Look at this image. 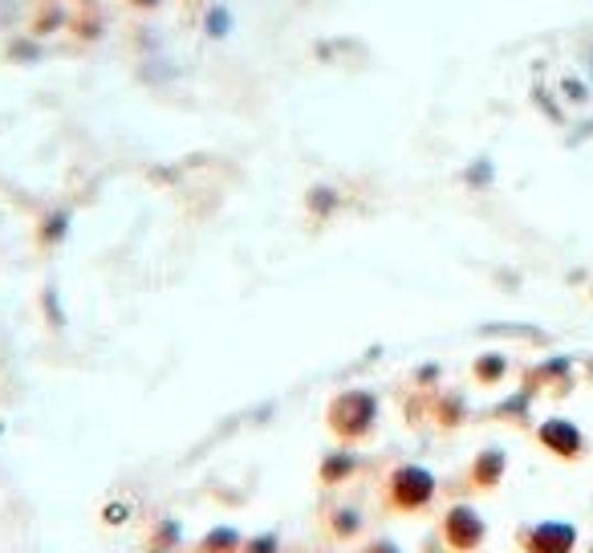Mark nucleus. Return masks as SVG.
<instances>
[{
    "label": "nucleus",
    "mask_w": 593,
    "mask_h": 553,
    "mask_svg": "<svg viewBox=\"0 0 593 553\" xmlns=\"http://www.w3.org/2000/svg\"><path fill=\"white\" fill-rule=\"evenodd\" d=\"M541 444L549 451H557V456H569V460H578L581 456V436L569 424H561V419L541 427Z\"/></svg>",
    "instance_id": "obj_5"
},
{
    "label": "nucleus",
    "mask_w": 593,
    "mask_h": 553,
    "mask_svg": "<svg viewBox=\"0 0 593 553\" xmlns=\"http://www.w3.org/2000/svg\"><path fill=\"white\" fill-rule=\"evenodd\" d=\"M151 553H168V550H151Z\"/></svg>",
    "instance_id": "obj_11"
},
{
    "label": "nucleus",
    "mask_w": 593,
    "mask_h": 553,
    "mask_svg": "<svg viewBox=\"0 0 593 553\" xmlns=\"http://www.w3.org/2000/svg\"><path fill=\"white\" fill-rule=\"evenodd\" d=\"M195 553H240V533L236 529H212L207 541L195 545Z\"/></svg>",
    "instance_id": "obj_7"
},
{
    "label": "nucleus",
    "mask_w": 593,
    "mask_h": 553,
    "mask_svg": "<svg viewBox=\"0 0 593 553\" xmlns=\"http://www.w3.org/2000/svg\"><path fill=\"white\" fill-rule=\"evenodd\" d=\"M375 424V400L366 391H346L342 400H334L330 407V427H334L342 439H358L370 432Z\"/></svg>",
    "instance_id": "obj_3"
},
{
    "label": "nucleus",
    "mask_w": 593,
    "mask_h": 553,
    "mask_svg": "<svg viewBox=\"0 0 593 553\" xmlns=\"http://www.w3.org/2000/svg\"><path fill=\"white\" fill-rule=\"evenodd\" d=\"M281 545H277V538H260V541H248V545H240V553H277Z\"/></svg>",
    "instance_id": "obj_9"
},
{
    "label": "nucleus",
    "mask_w": 593,
    "mask_h": 553,
    "mask_svg": "<svg viewBox=\"0 0 593 553\" xmlns=\"http://www.w3.org/2000/svg\"><path fill=\"white\" fill-rule=\"evenodd\" d=\"M504 477V456L500 451H484L476 460V468H472V480H476L479 489H496Z\"/></svg>",
    "instance_id": "obj_6"
},
{
    "label": "nucleus",
    "mask_w": 593,
    "mask_h": 553,
    "mask_svg": "<svg viewBox=\"0 0 593 553\" xmlns=\"http://www.w3.org/2000/svg\"><path fill=\"white\" fill-rule=\"evenodd\" d=\"M358 553H402V550L390 538H378V541H370V545H362Z\"/></svg>",
    "instance_id": "obj_10"
},
{
    "label": "nucleus",
    "mask_w": 593,
    "mask_h": 553,
    "mask_svg": "<svg viewBox=\"0 0 593 553\" xmlns=\"http://www.w3.org/2000/svg\"><path fill=\"white\" fill-rule=\"evenodd\" d=\"M358 525H362L358 513H342V517L334 521V538H342V541L354 538V533H358Z\"/></svg>",
    "instance_id": "obj_8"
},
{
    "label": "nucleus",
    "mask_w": 593,
    "mask_h": 553,
    "mask_svg": "<svg viewBox=\"0 0 593 553\" xmlns=\"http://www.w3.org/2000/svg\"><path fill=\"white\" fill-rule=\"evenodd\" d=\"M520 553H573L578 550V529L565 521H541V525L520 529Z\"/></svg>",
    "instance_id": "obj_4"
},
{
    "label": "nucleus",
    "mask_w": 593,
    "mask_h": 553,
    "mask_svg": "<svg viewBox=\"0 0 593 553\" xmlns=\"http://www.w3.org/2000/svg\"><path fill=\"white\" fill-rule=\"evenodd\" d=\"M382 497H387L395 513H423L427 504L435 501V477L427 468H419V464H402V468L390 472Z\"/></svg>",
    "instance_id": "obj_1"
},
{
    "label": "nucleus",
    "mask_w": 593,
    "mask_h": 553,
    "mask_svg": "<svg viewBox=\"0 0 593 553\" xmlns=\"http://www.w3.org/2000/svg\"><path fill=\"white\" fill-rule=\"evenodd\" d=\"M439 538L452 553H476L488 541V521L472 509V504H452L443 521H439Z\"/></svg>",
    "instance_id": "obj_2"
}]
</instances>
